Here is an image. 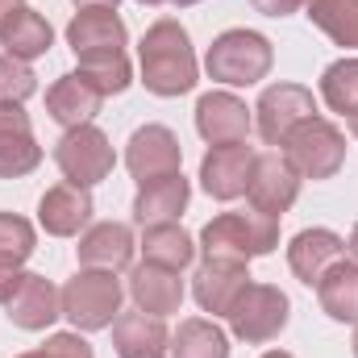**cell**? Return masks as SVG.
Segmentation results:
<instances>
[{
	"instance_id": "obj_1",
	"label": "cell",
	"mask_w": 358,
	"mask_h": 358,
	"mask_svg": "<svg viewBox=\"0 0 358 358\" xmlns=\"http://www.w3.org/2000/svg\"><path fill=\"white\" fill-rule=\"evenodd\" d=\"M138 63H142V84L155 96H183V92L196 88V76H200L192 38L176 17H159L142 34Z\"/></svg>"
},
{
	"instance_id": "obj_2",
	"label": "cell",
	"mask_w": 358,
	"mask_h": 358,
	"mask_svg": "<svg viewBox=\"0 0 358 358\" xmlns=\"http://www.w3.org/2000/svg\"><path fill=\"white\" fill-rule=\"evenodd\" d=\"M279 246V221L267 213H217L200 229V250L213 263H250Z\"/></svg>"
},
{
	"instance_id": "obj_3",
	"label": "cell",
	"mask_w": 358,
	"mask_h": 358,
	"mask_svg": "<svg viewBox=\"0 0 358 358\" xmlns=\"http://www.w3.org/2000/svg\"><path fill=\"white\" fill-rule=\"evenodd\" d=\"M275 63V46L259 29H225L213 38L208 55H204V71L208 80L225 84V88H250L271 76Z\"/></svg>"
},
{
	"instance_id": "obj_4",
	"label": "cell",
	"mask_w": 358,
	"mask_h": 358,
	"mask_svg": "<svg viewBox=\"0 0 358 358\" xmlns=\"http://www.w3.org/2000/svg\"><path fill=\"white\" fill-rule=\"evenodd\" d=\"M121 300H125V287H121V279L113 271L84 267L63 287V317L80 334H96V329H108L121 317Z\"/></svg>"
},
{
	"instance_id": "obj_5",
	"label": "cell",
	"mask_w": 358,
	"mask_h": 358,
	"mask_svg": "<svg viewBox=\"0 0 358 358\" xmlns=\"http://www.w3.org/2000/svg\"><path fill=\"white\" fill-rule=\"evenodd\" d=\"M279 155L296 167L300 179H334L346 163V134L325 117H308L283 138Z\"/></svg>"
},
{
	"instance_id": "obj_6",
	"label": "cell",
	"mask_w": 358,
	"mask_h": 358,
	"mask_svg": "<svg viewBox=\"0 0 358 358\" xmlns=\"http://www.w3.org/2000/svg\"><path fill=\"white\" fill-rule=\"evenodd\" d=\"M287 317H292V300L275 283H250L229 313V329L246 346H267L287 329Z\"/></svg>"
},
{
	"instance_id": "obj_7",
	"label": "cell",
	"mask_w": 358,
	"mask_h": 358,
	"mask_svg": "<svg viewBox=\"0 0 358 358\" xmlns=\"http://www.w3.org/2000/svg\"><path fill=\"white\" fill-rule=\"evenodd\" d=\"M55 163L67 183H80V187H96L113 176L117 167V155H113V142L104 129L96 125H76L59 138L55 146Z\"/></svg>"
},
{
	"instance_id": "obj_8",
	"label": "cell",
	"mask_w": 358,
	"mask_h": 358,
	"mask_svg": "<svg viewBox=\"0 0 358 358\" xmlns=\"http://www.w3.org/2000/svg\"><path fill=\"white\" fill-rule=\"evenodd\" d=\"M308 117H317V100L304 84H271L255 104V129L267 146H283V138Z\"/></svg>"
},
{
	"instance_id": "obj_9",
	"label": "cell",
	"mask_w": 358,
	"mask_h": 358,
	"mask_svg": "<svg viewBox=\"0 0 358 358\" xmlns=\"http://www.w3.org/2000/svg\"><path fill=\"white\" fill-rule=\"evenodd\" d=\"M179 163H183V146H179V138L167 125H142L125 142V167L138 179V187L155 183L163 176H176Z\"/></svg>"
},
{
	"instance_id": "obj_10",
	"label": "cell",
	"mask_w": 358,
	"mask_h": 358,
	"mask_svg": "<svg viewBox=\"0 0 358 358\" xmlns=\"http://www.w3.org/2000/svg\"><path fill=\"white\" fill-rule=\"evenodd\" d=\"M196 129L208 146L246 142L255 129V108H246V100L234 92H204L196 100Z\"/></svg>"
},
{
	"instance_id": "obj_11",
	"label": "cell",
	"mask_w": 358,
	"mask_h": 358,
	"mask_svg": "<svg viewBox=\"0 0 358 358\" xmlns=\"http://www.w3.org/2000/svg\"><path fill=\"white\" fill-rule=\"evenodd\" d=\"M255 163H259V150L246 146V142H234V146H213L204 159H200V187L213 196V200H238L246 196L250 176H255Z\"/></svg>"
},
{
	"instance_id": "obj_12",
	"label": "cell",
	"mask_w": 358,
	"mask_h": 358,
	"mask_svg": "<svg viewBox=\"0 0 358 358\" xmlns=\"http://www.w3.org/2000/svg\"><path fill=\"white\" fill-rule=\"evenodd\" d=\"M300 183H304V179L296 176V167H292L279 150L259 155L255 176H250V187H246L250 208H255V213H267V217L279 221V217L300 200Z\"/></svg>"
},
{
	"instance_id": "obj_13",
	"label": "cell",
	"mask_w": 358,
	"mask_h": 358,
	"mask_svg": "<svg viewBox=\"0 0 358 358\" xmlns=\"http://www.w3.org/2000/svg\"><path fill=\"white\" fill-rule=\"evenodd\" d=\"M4 313H8V321H13L17 329H29V334L50 329V325L63 317V292H59L46 275L25 271L21 283L13 287V296L4 300Z\"/></svg>"
},
{
	"instance_id": "obj_14",
	"label": "cell",
	"mask_w": 358,
	"mask_h": 358,
	"mask_svg": "<svg viewBox=\"0 0 358 358\" xmlns=\"http://www.w3.org/2000/svg\"><path fill=\"white\" fill-rule=\"evenodd\" d=\"M67 46L76 59H104V55H125V21L117 8H80L67 25Z\"/></svg>"
},
{
	"instance_id": "obj_15",
	"label": "cell",
	"mask_w": 358,
	"mask_h": 358,
	"mask_svg": "<svg viewBox=\"0 0 358 358\" xmlns=\"http://www.w3.org/2000/svg\"><path fill=\"white\" fill-rule=\"evenodd\" d=\"M42 167V146L34 138L29 113L21 104H0V179H21Z\"/></svg>"
},
{
	"instance_id": "obj_16",
	"label": "cell",
	"mask_w": 358,
	"mask_h": 358,
	"mask_svg": "<svg viewBox=\"0 0 358 358\" xmlns=\"http://www.w3.org/2000/svg\"><path fill=\"white\" fill-rule=\"evenodd\" d=\"M92 213H96V204H92L88 187L67 183V179L46 187V196L38 200V225L50 238H76L80 229L92 225Z\"/></svg>"
},
{
	"instance_id": "obj_17",
	"label": "cell",
	"mask_w": 358,
	"mask_h": 358,
	"mask_svg": "<svg viewBox=\"0 0 358 358\" xmlns=\"http://www.w3.org/2000/svg\"><path fill=\"white\" fill-rule=\"evenodd\" d=\"M255 279H250V271L246 263H200V271L192 275V296H196V304L204 308V313H213V317H229L234 313V304H238V296L250 287Z\"/></svg>"
},
{
	"instance_id": "obj_18",
	"label": "cell",
	"mask_w": 358,
	"mask_h": 358,
	"mask_svg": "<svg viewBox=\"0 0 358 358\" xmlns=\"http://www.w3.org/2000/svg\"><path fill=\"white\" fill-rule=\"evenodd\" d=\"M100 104H104V92L96 88L88 76H80V71H67V76H59L46 88V113L63 129L92 125V117L100 113Z\"/></svg>"
},
{
	"instance_id": "obj_19",
	"label": "cell",
	"mask_w": 358,
	"mask_h": 358,
	"mask_svg": "<svg viewBox=\"0 0 358 358\" xmlns=\"http://www.w3.org/2000/svg\"><path fill=\"white\" fill-rule=\"evenodd\" d=\"M134 229L129 225H121V221H100V225H88L84 234H80V246H76V255H80V267L88 271H125L134 263Z\"/></svg>"
},
{
	"instance_id": "obj_20",
	"label": "cell",
	"mask_w": 358,
	"mask_h": 358,
	"mask_svg": "<svg viewBox=\"0 0 358 358\" xmlns=\"http://www.w3.org/2000/svg\"><path fill=\"white\" fill-rule=\"evenodd\" d=\"M113 350L117 358H167L171 355V334L163 317L150 313H121L113 321Z\"/></svg>"
},
{
	"instance_id": "obj_21",
	"label": "cell",
	"mask_w": 358,
	"mask_h": 358,
	"mask_svg": "<svg viewBox=\"0 0 358 358\" xmlns=\"http://www.w3.org/2000/svg\"><path fill=\"white\" fill-rule=\"evenodd\" d=\"M342 255H346V242L334 229H300L292 238V246H287V267H292V275L300 283L317 287L321 275L334 267Z\"/></svg>"
},
{
	"instance_id": "obj_22",
	"label": "cell",
	"mask_w": 358,
	"mask_h": 358,
	"mask_svg": "<svg viewBox=\"0 0 358 358\" xmlns=\"http://www.w3.org/2000/svg\"><path fill=\"white\" fill-rule=\"evenodd\" d=\"M192 200V183L183 179V171L176 176H163L155 183H142L138 196H134V221L146 229V225H167V221H179L183 208Z\"/></svg>"
},
{
	"instance_id": "obj_23",
	"label": "cell",
	"mask_w": 358,
	"mask_h": 358,
	"mask_svg": "<svg viewBox=\"0 0 358 358\" xmlns=\"http://www.w3.org/2000/svg\"><path fill=\"white\" fill-rule=\"evenodd\" d=\"M129 296L142 313L150 317H171L183 304V279L179 271L155 267V263H142V267L129 271Z\"/></svg>"
},
{
	"instance_id": "obj_24",
	"label": "cell",
	"mask_w": 358,
	"mask_h": 358,
	"mask_svg": "<svg viewBox=\"0 0 358 358\" xmlns=\"http://www.w3.org/2000/svg\"><path fill=\"white\" fill-rule=\"evenodd\" d=\"M38 250V234H34V225L25 221V217H17V213H0V304L13 296V287L21 283V275H25V263H29V255Z\"/></svg>"
},
{
	"instance_id": "obj_25",
	"label": "cell",
	"mask_w": 358,
	"mask_h": 358,
	"mask_svg": "<svg viewBox=\"0 0 358 358\" xmlns=\"http://www.w3.org/2000/svg\"><path fill=\"white\" fill-rule=\"evenodd\" d=\"M0 46H4V55H13V59H21V63H34V59H42V55L55 46V29H50V21H46L42 13H34V8L21 4V8L13 13V21L4 25Z\"/></svg>"
},
{
	"instance_id": "obj_26",
	"label": "cell",
	"mask_w": 358,
	"mask_h": 358,
	"mask_svg": "<svg viewBox=\"0 0 358 358\" xmlns=\"http://www.w3.org/2000/svg\"><path fill=\"white\" fill-rule=\"evenodd\" d=\"M317 300H321V313H325V317L346 321V325H358V263L338 259L334 267L321 275Z\"/></svg>"
},
{
	"instance_id": "obj_27",
	"label": "cell",
	"mask_w": 358,
	"mask_h": 358,
	"mask_svg": "<svg viewBox=\"0 0 358 358\" xmlns=\"http://www.w3.org/2000/svg\"><path fill=\"white\" fill-rule=\"evenodd\" d=\"M142 255H146V263H155V267L183 271V267H192V259H196V242L179 229V221L146 225V229H142Z\"/></svg>"
},
{
	"instance_id": "obj_28",
	"label": "cell",
	"mask_w": 358,
	"mask_h": 358,
	"mask_svg": "<svg viewBox=\"0 0 358 358\" xmlns=\"http://www.w3.org/2000/svg\"><path fill=\"white\" fill-rule=\"evenodd\" d=\"M304 17L334 42L358 50V0H304Z\"/></svg>"
},
{
	"instance_id": "obj_29",
	"label": "cell",
	"mask_w": 358,
	"mask_h": 358,
	"mask_svg": "<svg viewBox=\"0 0 358 358\" xmlns=\"http://www.w3.org/2000/svg\"><path fill=\"white\" fill-rule=\"evenodd\" d=\"M171 358H229V338L217 329V321L192 317L171 338Z\"/></svg>"
},
{
	"instance_id": "obj_30",
	"label": "cell",
	"mask_w": 358,
	"mask_h": 358,
	"mask_svg": "<svg viewBox=\"0 0 358 358\" xmlns=\"http://www.w3.org/2000/svg\"><path fill=\"white\" fill-rule=\"evenodd\" d=\"M321 100L342 113V117H355L358 113V59H338L325 67L321 76Z\"/></svg>"
},
{
	"instance_id": "obj_31",
	"label": "cell",
	"mask_w": 358,
	"mask_h": 358,
	"mask_svg": "<svg viewBox=\"0 0 358 358\" xmlns=\"http://www.w3.org/2000/svg\"><path fill=\"white\" fill-rule=\"evenodd\" d=\"M34 92H38L34 67L13 55H0V104H25Z\"/></svg>"
},
{
	"instance_id": "obj_32",
	"label": "cell",
	"mask_w": 358,
	"mask_h": 358,
	"mask_svg": "<svg viewBox=\"0 0 358 358\" xmlns=\"http://www.w3.org/2000/svg\"><path fill=\"white\" fill-rule=\"evenodd\" d=\"M42 350L46 358H96L88 346V338L80 334V329H71V334H50L46 342H42Z\"/></svg>"
},
{
	"instance_id": "obj_33",
	"label": "cell",
	"mask_w": 358,
	"mask_h": 358,
	"mask_svg": "<svg viewBox=\"0 0 358 358\" xmlns=\"http://www.w3.org/2000/svg\"><path fill=\"white\" fill-rule=\"evenodd\" d=\"M263 17H292L296 8H304V0H250Z\"/></svg>"
},
{
	"instance_id": "obj_34",
	"label": "cell",
	"mask_w": 358,
	"mask_h": 358,
	"mask_svg": "<svg viewBox=\"0 0 358 358\" xmlns=\"http://www.w3.org/2000/svg\"><path fill=\"white\" fill-rule=\"evenodd\" d=\"M21 8V0H0V34H4V25L13 21V13Z\"/></svg>"
},
{
	"instance_id": "obj_35",
	"label": "cell",
	"mask_w": 358,
	"mask_h": 358,
	"mask_svg": "<svg viewBox=\"0 0 358 358\" xmlns=\"http://www.w3.org/2000/svg\"><path fill=\"white\" fill-rule=\"evenodd\" d=\"M76 8H117V0H76Z\"/></svg>"
},
{
	"instance_id": "obj_36",
	"label": "cell",
	"mask_w": 358,
	"mask_h": 358,
	"mask_svg": "<svg viewBox=\"0 0 358 358\" xmlns=\"http://www.w3.org/2000/svg\"><path fill=\"white\" fill-rule=\"evenodd\" d=\"M346 255H350V263H358V225L350 229V238H346Z\"/></svg>"
},
{
	"instance_id": "obj_37",
	"label": "cell",
	"mask_w": 358,
	"mask_h": 358,
	"mask_svg": "<svg viewBox=\"0 0 358 358\" xmlns=\"http://www.w3.org/2000/svg\"><path fill=\"white\" fill-rule=\"evenodd\" d=\"M138 4H176V8H187V4H200V0H138Z\"/></svg>"
},
{
	"instance_id": "obj_38",
	"label": "cell",
	"mask_w": 358,
	"mask_h": 358,
	"mask_svg": "<svg viewBox=\"0 0 358 358\" xmlns=\"http://www.w3.org/2000/svg\"><path fill=\"white\" fill-rule=\"evenodd\" d=\"M263 358H296V355H287V350H267Z\"/></svg>"
},
{
	"instance_id": "obj_39",
	"label": "cell",
	"mask_w": 358,
	"mask_h": 358,
	"mask_svg": "<svg viewBox=\"0 0 358 358\" xmlns=\"http://www.w3.org/2000/svg\"><path fill=\"white\" fill-rule=\"evenodd\" d=\"M17 358H46V350L38 346V350H29V355H17Z\"/></svg>"
},
{
	"instance_id": "obj_40",
	"label": "cell",
	"mask_w": 358,
	"mask_h": 358,
	"mask_svg": "<svg viewBox=\"0 0 358 358\" xmlns=\"http://www.w3.org/2000/svg\"><path fill=\"white\" fill-rule=\"evenodd\" d=\"M346 121H350V134L358 138V113H355V117H346Z\"/></svg>"
},
{
	"instance_id": "obj_41",
	"label": "cell",
	"mask_w": 358,
	"mask_h": 358,
	"mask_svg": "<svg viewBox=\"0 0 358 358\" xmlns=\"http://www.w3.org/2000/svg\"><path fill=\"white\" fill-rule=\"evenodd\" d=\"M350 346H355V358H358V325H355V342H350Z\"/></svg>"
}]
</instances>
